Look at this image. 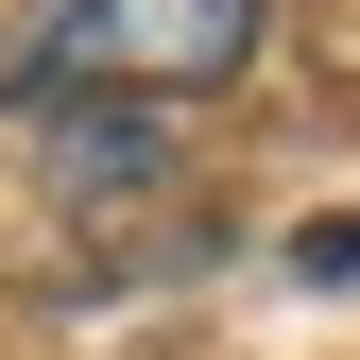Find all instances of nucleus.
I'll list each match as a JSON object with an SVG mask.
<instances>
[{
	"instance_id": "obj_1",
	"label": "nucleus",
	"mask_w": 360,
	"mask_h": 360,
	"mask_svg": "<svg viewBox=\"0 0 360 360\" xmlns=\"http://www.w3.org/2000/svg\"><path fill=\"white\" fill-rule=\"evenodd\" d=\"M275 0H52L34 18V86H120V103H172V86H240Z\"/></svg>"
},
{
	"instance_id": "obj_2",
	"label": "nucleus",
	"mask_w": 360,
	"mask_h": 360,
	"mask_svg": "<svg viewBox=\"0 0 360 360\" xmlns=\"http://www.w3.org/2000/svg\"><path fill=\"white\" fill-rule=\"evenodd\" d=\"M292 275H360V223H309V240H292Z\"/></svg>"
}]
</instances>
